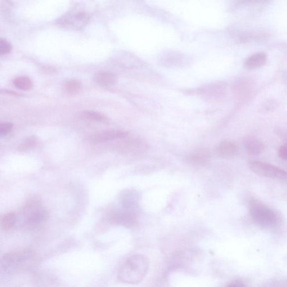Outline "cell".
Instances as JSON below:
<instances>
[{
    "mask_svg": "<svg viewBox=\"0 0 287 287\" xmlns=\"http://www.w3.org/2000/svg\"><path fill=\"white\" fill-rule=\"evenodd\" d=\"M95 82L101 86H111L117 82V76L110 71H102L98 72L94 76Z\"/></svg>",
    "mask_w": 287,
    "mask_h": 287,
    "instance_id": "10",
    "label": "cell"
},
{
    "mask_svg": "<svg viewBox=\"0 0 287 287\" xmlns=\"http://www.w3.org/2000/svg\"><path fill=\"white\" fill-rule=\"evenodd\" d=\"M226 287H246V286L240 281H235L228 284Z\"/></svg>",
    "mask_w": 287,
    "mask_h": 287,
    "instance_id": "22",
    "label": "cell"
},
{
    "mask_svg": "<svg viewBox=\"0 0 287 287\" xmlns=\"http://www.w3.org/2000/svg\"><path fill=\"white\" fill-rule=\"evenodd\" d=\"M34 258V254L31 250L16 251L3 256L1 262V268L5 272H11L25 266Z\"/></svg>",
    "mask_w": 287,
    "mask_h": 287,
    "instance_id": "3",
    "label": "cell"
},
{
    "mask_svg": "<svg viewBox=\"0 0 287 287\" xmlns=\"http://www.w3.org/2000/svg\"><path fill=\"white\" fill-rule=\"evenodd\" d=\"M276 134L282 140L286 141L287 143V130L284 128H278L275 130Z\"/></svg>",
    "mask_w": 287,
    "mask_h": 287,
    "instance_id": "20",
    "label": "cell"
},
{
    "mask_svg": "<svg viewBox=\"0 0 287 287\" xmlns=\"http://www.w3.org/2000/svg\"><path fill=\"white\" fill-rule=\"evenodd\" d=\"M82 88V84L80 81L71 79L66 81L63 84V89L68 95L73 96L79 93Z\"/></svg>",
    "mask_w": 287,
    "mask_h": 287,
    "instance_id": "13",
    "label": "cell"
},
{
    "mask_svg": "<svg viewBox=\"0 0 287 287\" xmlns=\"http://www.w3.org/2000/svg\"><path fill=\"white\" fill-rule=\"evenodd\" d=\"M26 225L34 227L42 223L47 218V213L38 201L32 200L27 204L24 210Z\"/></svg>",
    "mask_w": 287,
    "mask_h": 287,
    "instance_id": "4",
    "label": "cell"
},
{
    "mask_svg": "<svg viewBox=\"0 0 287 287\" xmlns=\"http://www.w3.org/2000/svg\"><path fill=\"white\" fill-rule=\"evenodd\" d=\"M11 49V44L7 40L2 38L0 40V54L1 55H6L10 52Z\"/></svg>",
    "mask_w": 287,
    "mask_h": 287,
    "instance_id": "17",
    "label": "cell"
},
{
    "mask_svg": "<svg viewBox=\"0 0 287 287\" xmlns=\"http://www.w3.org/2000/svg\"><path fill=\"white\" fill-rule=\"evenodd\" d=\"M36 143V139L34 137H30L26 138V140L22 143L19 146V149L21 150H26L33 147Z\"/></svg>",
    "mask_w": 287,
    "mask_h": 287,
    "instance_id": "18",
    "label": "cell"
},
{
    "mask_svg": "<svg viewBox=\"0 0 287 287\" xmlns=\"http://www.w3.org/2000/svg\"><path fill=\"white\" fill-rule=\"evenodd\" d=\"M12 125L10 123H3L0 125V136H6L11 131Z\"/></svg>",
    "mask_w": 287,
    "mask_h": 287,
    "instance_id": "19",
    "label": "cell"
},
{
    "mask_svg": "<svg viewBox=\"0 0 287 287\" xmlns=\"http://www.w3.org/2000/svg\"><path fill=\"white\" fill-rule=\"evenodd\" d=\"M111 221L117 225L132 227L136 222V216L133 211L125 210L116 213L111 217Z\"/></svg>",
    "mask_w": 287,
    "mask_h": 287,
    "instance_id": "6",
    "label": "cell"
},
{
    "mask_svg": "<svg viewBox=\"0 0 287 287\" xmlns=\"http://www.w3.org/2000/svg\"><path fill=\"white\" fill-rule=\"evenodd\" d=\"M82 118L91 121H100V122H104L107 119L105 115L100 112L93 111H85L81 114Z\"/></svg>",
    "mask_w": 287,
    "mask_h": 287,
    "instance_id": "16",
    "label": "cell"
},
{
    "mask_svg": "<svg viewBox=\"0 0 287 287\" xmlns=\"http://www.w3.org/2000/svg\"><path fill=\"white\" fill-rule=\"evenodd\" d=\"M149 268V260L146 256L135 254L121 264L119 269L118 278L125 284L136 285L144 279Z\"/></svg>",
    "mask_w": 287,
    "mask_h": 287,
    "instance_id": "1",
    "label": "cell"
},
{
    "mask_svg": "<svg viewBox=\"0 0 287 287\" xmlns=\"http://www.w3.org/2000/svg\"><path fill=\"white\" fill-rule=\"evenodd\" d=\"M278 154L282 159L287 160V143L280 147Z\"/></svg>",
    "mask_w": 287,
    "mask_h": 287,
    "instance_id": "21",
    "label": "cell"
},
{
    "mask_svg": "<svg viewBox=\"0 0 287 287\" xmlns=\"http://www.w3.org/2000/svg\"><path fill=\"white\" fill-rule=\"evenodd\" d=\"M244 145L248 153L252 155L261 154L265 149L264 144L259 139L253 137H247L245 139Z\"/></svg>",
    "mask_w": 287,
    "mask_h": 287,
    "instance_id": "7",
    "label": "cell"
},
{
    "mask_svg": "<svg viewBox=\"0 0 287 287\" xmlns=\"http://www.w3.org/2000/svg\"><path fill=\"white\" fill-rule=\"evenodd\" d=\"M249 167L255 173L263 177L269 178H285L287 172L277 166L260 161H251Z\"/></svg>",
    "mask_w": 287,
    "mask_h": 287,
    "instance_id": "5",
    "label": "cell"
},
{
    "mask_svg": "<svg viewBox=\"0 0 287 287\" xmlns=\"http://www.w3.org/2000/svg\"><path fill=\"white\" fill-rule=\"evenodd\" d=\"M237 150L235 144L228 141L220 143L217 148L218 155L222 158H230L236 153Z\"/></svg>",
    "mask_w": 287,
    "mask_h": 287,
    "instance_id": "12",
    "label": "cell"
},
{
    "mask_svg": "<svg viewBox=\"0 0 287 287\" xmlns=\"http://www.w3.org/2000/svg\"><path fill=\"white\" fill-rule=\"evenodd\" d=\"M211 154L205 149H199L195 150L188 156V160L190 163L199 165H204L207 163L210 159Z\"/></svg>",
    "mask_w": 287,
    "mask_h": 287,
    "instance_id": "11",
    "label": "cell"
},
{
    "mask_svg": "<svg viewBox=\"0 0 287 287\" xmlns=\"http://www.w3.org/2000/svg\"><path fill=\"white\" fill-rule=\"evenodd\" d=\"M249 210L251 218L260 226L273 227L280 221V217L275 211L258 200L250 201Z\"/></svg>",
    "mask_w": 287,
    "mask_h": 287,
    "instance_id": "2",
    "label": "cell"
},
{
    "mask_svg": "<svg viewBox=\"0 0 287 287\" xmlns=\"http://www.w3.org/2000/svg\"><path fill=\"white\" fill-rule=\"evenodd\" d=\"M267 55L264 52H257L249 56L245 61L247 69L253 70L259 68L266 65L267 62Z\"/></svg>",
    "mask_w": 287,
    "mask_h": 287,
    "instance_id": "9",
    "label": "cell"
},
{
    "mask_svg": "<svg viewBox=\"0 0 287 287\" xmlns=\"http://www.w3.org/2000/svg\"><path fill=\"white\" fill-rule=\"evenodd\" d=\"M13 84L17 89L28 91L32 87L33 82L28 76H21L13 80Z\"/></svg>",
    "mask_w": 287,
    "mask_h": 287,
    "instance_id": "14",
    "label": "cell"
},
{
    "mask_svg": "<svg viewBox=\"0 0 287 287\" xmlns=\"http://www.w3.org/2000/svg\"><path fill=\"white\" fill-rule=\"evenodd\" d=\"M128 133L122 131H107L97 134L92 137L91 141L94 143H100L115 139L127 137Z\"/></svg>",
    "mask_w": 287,
    "mask_h": 287,
    "instance_id": "8",
    "label": "cell"
},
{
    "mask_svg": "<svg viewBox=\"0 0 287 287\" xmlns=\"http://www.w3.org/2000/svg\"><path fill=\"white\" fill-rule=\"evenodd\" d=\"M16 223V215L13 212H8L3 215L1 226L4 230L8 231L15 226Z\"/></svg>",
    "mask_w": 287,
    "mask_h": 287,
    "instance_id": "15",
    "label": "cell"
}]
</instances>
